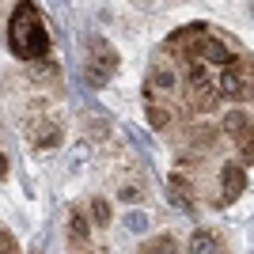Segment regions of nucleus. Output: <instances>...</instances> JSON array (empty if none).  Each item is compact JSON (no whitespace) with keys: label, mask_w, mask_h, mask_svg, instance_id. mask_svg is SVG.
Wrapping results in <instances>:
<instances>
[{"label":"nucleus","mask_w":254,"mask_h":254,"mask_svg":"<svg viewBox=\"0 0 254 254\" xmlns=\"http://www.w3.org/2000/svg\"><path fill=\"white\" fill-rule=\"evenodd\" d=\"M8 46L19 61H42L50 57V31L34 0H19L8 15Z\"/></svg>","instance_id":"obj_1"},{"label":"nucleus","mask_w":254,"mask_h":254,"mask_svg":"<svg viewBox=\"0 0 254 254\" xmlns=\"http://www.w3.org/2000/svg\"><path fill=\"white\" fill-rule=\"evenodd\" d=\"M91 57H87V84L91 87H106V80L114 76L118 68V53L103 42V38H91Z\"/></svg>","instance_id":"obj_2"},{"label":"nucleus","mask_w":254,"mask_h":254,"mask_svg":"<svg viewBox=\"0 0 254 254\" xmlns=\"http://www.w3.org/2000/svg\"><path fill=\"white\" fill-rule=\"evenodd\" d=\"M205 38H209L205 23H190V27H182V31H175L167 38V50L179 53L182 61H193V57H201V42Z\"/></svg>","instance_id":"obj_3"},{"label":"nucleus","mask_w":254,"mask_h":254,"mask_svg":"<svg viewBox=\"0 0 254 254\" xmlns=\"http://www.w3.org/2000/svg\"><path fill=\"white\" fill-rule=\"evenodd\" d=\"M243 190H247L243 163H224V167H220V205H232Z\"/></svg>","instance_id":"obj_4"},{"label":"nucleus","mask_w":254,"mask_h":254,"mask_svg":"<svg viewBox=\"0 0 254 254\" xmlns=\"http://www.w3.org/2000/svg\"><path fill=\"white\" fill-rule=\"evenodd\" d=\"M190 87H193V91H190L193 110H201V114L216 110V103H220V84H209V76H201V80H193Z\"/></svg>","instance_id":"obj_5"},{"label":"nucleus","mask_w":254,"mask_h":254,"mask_svg":"<svg viewBox=\"0 0 254 254\" xmlns=\"http://www.w3.org/2000/svg\"><path fill=\"white\" fill-rule=\"evenodd\" d=\"M167 197L179 212H193V193H190V182L182 175H167Z\"/></svg>","instance_id":"obj_6"},{"label":"nucleus","mask_w":254,"mask_h":254,"mask_svg":"<svg viewBox=\"0 0 254 254\" xmlns=\"http://www.w3.org/2000/svg\"><path fill=\"white\" fill-rule=\"evenodd\" d=\"M61 126H57V122H53V118H46V122H38V126L31 129V140H34V148H57V144H61Z\"/></svg>","instance_id":"obj_7"},{"label":"nucleus","mask_w":254,"mask_h":254,"mask_svg":"<svg viewBox=\"0 0 254 254\" xmlns=\"http://www.w3.org/2000/svg\"><path fill=\"white\" fill-rule=\"evenodd\" d=\"M201 57H205V61H212V64H224V68H228V64H235V53L228 50L220 38H212V34L201 42Z\"/></svg>","instance_id":"obj_8"},{"label":"nucleus","mask_w":254,"mask_h":254,"mask_svg":"<svg viewBox=\"0 0 254 254\" xmlns=\"http://www.w3.org/2000/svg\"><path fill=\"white\" fill-rule=\"evenodd\" d=\"M220 95L239 99V103L247 99V84H243V76H239V68H235V64H228V68H224V76H220Z\"/></svg>","instance_id":"obj_9"},{"label":"nucleus","mask_w":254,"mask_h":254,"mask_svg":"<svg viewBox=\"0 0 254 254\" xmlns=\"http://www.w3.org/2000/svg\"><path fill=\"white\" fill-rule=\"evenodd\" d=\"M175 87V72L167 64H152V76H148V87H144V99H152L156 91H171Z\"/></svg>","instance_id":"obj_10"},{"label":"nucleus","mask_w":254,"mask_h":254,"mask_svg":"<svg viewBox=\"0 0 254 254\" xmlns=\"http://www.w3.org/2000/svg\"><path fill=\"white\" fill-rule=\"evenodd\" d=\"M190 251L193 254H216V251H224V243L212 232H193L190 235Z\"/></svg>","instance_id":"obj_11"},{"label":"nucleus","mask_w":254,"mask_h":254,"mask_svg":"<svg viewBox=\"0 0 254 254\" xmlns=\"http://www.w3.org/2000/svg\"><path fill=\"white\" fill-rule=\"evenodd\" d=\"M68 235H72V247H84V239H87V216L80 209H72V216H68Z\"/></svg>","instance_id":"obj_12"},{"label":"nucleus","mask_w":254,"mask_h":254,"mask_svg":"<svg viewBox=\"0 0 254 254\" xmlns=\"http://www.w3.org/2000/svg\"><path fill=\"white\" fill-rule=\"evenodd\" d=\"M247 129H251V118L243 110H232V114L224 118V133H232V137H243Z\"/></svg>","instance_id":"obj_13"},{"label":"nucleus","mask_w":254,"mask_h":254,"mask_svg":"<svg viewBox=\"0 0 254 254\" xmlns=\"http://www.w3.org/2000/svg\"><path fill=\"white\" fill-rule=\"evenodd\" d=\"M171 118H175L171 110H163V106H156V103L148 99V126H152V129H167Z\"/></svg>","instance_id":"obj_14"},{"label":"nucleus","mask_w":254,"mask_h":254,"mask_svg":"<svg viewBox=\"0 0 254 254\" xmlns=\"http://www.w3.org/2000/svg\"><path fill=\"white\" fill-rule=\"evenodd\" d=\"M235 68H239V76H243V84H247V99H254V61L235 57Z\"/></svg>","instance_id":"obj_15"},{"label":"nucleus","mask_w":254,"mask_h":254,"mask_svg":"<svg viewBox=\"0 0 254 254\" xmlns=\"http://www.w3.org/2000/svg\"><path fill=\"white\" fill-rule=\"evenodd\" d=\"M110 216H114V212H110V205H106L103 197H95V201H91V220H95L99 228H106V224H110Z\"/></svg>","instance_id":"obj_16"},{"label":"nucleus","mask_w":254,"mask_h":254,"mask_svg":"<svg viewBox=\"0 0 254 254\" xmlns=\"http://www.w3.org/2000/svg\"><path fill=\"white\" fill-rule=\"evenodd\" d=\"M140 251H148V254H159V251H175V239H171V235H156V239H148V243L140 247Z\"/></svg>","instance_id":"obj_17"},{"label":"nucleus","mask_w":254,"mask_h":254,"mask_svg":"<svg viewBox=\"0 0 254 254\" xmlns=\"http://www.w3.org/2000/svg\"><path fill=\"white\" fill-rule=\"evenodd\" d=\"M126 224L133 228V232H144V224H148V220H144V212H129V216H126Z\"/></svg>","instance_id":"obj_18"},{"label":"nucleus","mask_w":254,"mask_h":254,"mask_svg":"<svg viewBox=\"0 0 254 254\" xmlns=\"http://www.w3.org/2000/svg\"><path fill=\"white\" fill-rule=\"evenodd\" d=\"M247 163H254V129H251V137L243 140V167Z\"/></svg>","instance_id":"obj_19"},{"label":"nucleus","mask_w":254,"mask_h":254,"mask_svg":"<svg viewBox=\"0 0 254 254\" xmlns=\"http://www.w3.org/2000/svg\"><path fill=\"white\" fill-rule=\"evenodd\" d=\"M0 247H4V251H19V243H15V239H11V232H0Z\"/></svg>","instance_id":"obj_20"}]
</instances>
